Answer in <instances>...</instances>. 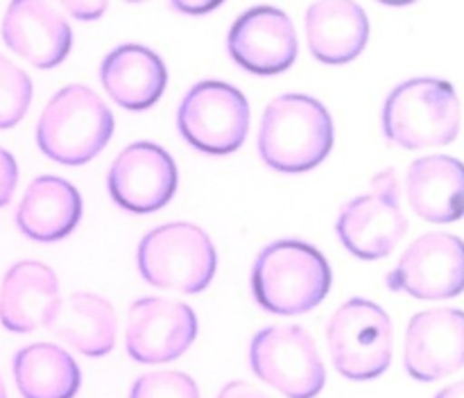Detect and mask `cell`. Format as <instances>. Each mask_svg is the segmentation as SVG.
I'll list each match as a JSON object with an SVG mask.
<instances>
[{
  "instance_id": "277c9868",
  "label": "cell",
  "mask_w": 464,
  "mask_h": 398,
  "mask_svg": "<svg viewBox=\"0 0 464 398\" xmlns=\"http://www.w3.org/2000/svg\"><path fill=\"white\" fill-rule=\"evenodd\" d=\"M113 134V113L93 89L68 84L50 98L36 125L41 152L62 166H84Z\"/></svg>"
},
{
  "instance_id": "d6986e66",
  "label": "cell",
  "mask_w": 464,
  "mask_h": 398,
  "mask_svg": "<svg viewBox=\"0 0 464 398\" xmlns=\"http://www.w3.org/2000/svg\"><path fill=\"white\" fill-rule=\"evenodd\" d=\"M82 217V197L71 181L54 175L36 176L16 211V226L36 242L66 238Z\"/></svg>"
},
{
  "instance_id": "52a82bcc",
  "label": "cell",
  "mask_w": 464,
  "mask_h": 398,
  "mask_svg": "<svg viewBox=\"0 0 464 398\" xmlns=\"http://www.w3.org/2000/svg\"><path fill=\"white\" fill-rule=\"evenodd\" d=\"M335 231L347 251L365 261L385 258L401 242L408 220L399 202V179L392 167L381 170L365 194L349 199L340 208Z\"/></svg>"
},
{
  "instance_id": "484cf974",
  "label": "cell",
  "mask_w": 464,
  "mask_h": 398,
  "mask_svg": "<svg viewBox=\"0 0 464 398\" xmlns=\"http://www.w3.org/2000/svg\"><path fill=\"white\" fill-rule=\"evenodd\" d=\"M62 7L66 9L72 18H80V21H95V18H100L107 12L109 5L104 3V0H100V3H89V0H63Z\"/></svg>"
},
{
  "instance_id": "e0dca14e",
  "label": "cell",
  "mask_w": 464,
  "mask_h": 398,
  "mask_svg": "<svg viewBox=\"0 0 464 398\" xmlns=\"http://www.w3.org/2000/svg\"><path fill=\"white\" fill-rule=\"evenodd\" d=\"M100 81L116 104L127 111H145L159 102L168 84L161 57L143 45L127 43L104 57Z\"/></svg>"
},
{
  "instance_id": "4fadbf2b",
  "label": "cell",
  "mask_w": 464,
  "mask_h": 398,
  "mask_svg": "<svg viewBox=\"0 0 464 398\" xmlns=\"http://www.w3.org/2000/svg\"><path fill=\"white\" fill-rule=\"evenodd\" d=\"M231 59L254 75H276L293 66L299 41L293 21L276 7H252L240 14L227 36Z\"/></svg>"
},
{
  "instance_id": "44dd1931",
  "label": "cell",
  "mask_w": 464,
  "mask_h": 398,
  "mask_svg": "<svg viewBox=\"0 0 464 398\" xmlns=\"http://www.w3.org/2000/svg\"><path fill=\"white\" fill-rule=\"evenodd\" d=\"M59 339L86 357H102L116 344L118 317L111 301L93 292H72L50 321Z\"/></svg>"
},
{
  "instance_id": "8992f818",
  "label": "cell",
  "mask_w": 464,
  "mask_h": 398,
  "mask_svg": "<svg viewBox=\"0 0 464 398\" xmlns=\"http://www.w3.org/2000/svg\"><path fill=\"white\" fill-rule=\"evenodd\" d=\"M331 360L349 380H374L392 362L394 330L388 312L367 298H349L326 326Z\"/></svg>"
},
{
  "instance_id": "603a6c76",
  "label": "cell",
  "mask_w": 464,
  "mask_h": 398,
  "mask_svg": "<svg viewBox=\"0 0 464 398\" xmlns=\"http://www.w3.org/2000/svg\"><path fill=\"white\" fill-rule=\"evenodd\" d=\"M30 75L16 63L0 54V129H9L23 120L32 102Z\"/></svg>"
},
{
  "instance_id": "2e32d148",
  "label": "cell",
  "mask_w": 464,
  "mask_h": 398,
  "mask_svg": "<svg viewBox=\"0 0 464 398\" xmlns=\"http://www.w3.org/2000/svg\"><path fill=\"white\" fill-rule=\"evenodd\" d=\"M62 306L59 279L39 261H21L7 270L0 288V324L12 333L48 328Z\"/></svg>"
},
{
  "instance_id": "ba28073f",
  "label": "cell",
  "mask_w": 464,
  "mask_h": 398,
  "mask_svg": "<svg viewBox=\"0 0 464 398\" xmlns=\"http://www.w3.org/2000/svg\"><path fill=\"white\" fill-rule=\"evenodd\" d=\"M249 365L263 383L288 398H315L326 383L315 339L302 326H270L254 335Z\"/></svg>"
},
{
  "instance_id": "7c38bea8",
  "label": "cell",
  "mask_w": 464,
  "mask_h": 398,
  "mask_svg": "<svg viewBox=\"0 0 464 398\" xmlns=\"http://www.w3.org/2000/svg\"><path fill=\"white\" fill-rule=\"evenodd\" d=\"M179 175L170 154L157 143H131L109 167V194L130 213H154L177 193Z\"/></svg>"
},
{
  "instance_id": "5b68a950",
  "label": "cell",
  "mask_w": 464,
  "mask_h": 398,
  "mask_svg": "<svg viewBox=\"0 0 464 398\" xmlns=\"http://www.w3.org/2000/svg\"><path fill=\"white\" fill-rule=\"evenodd\" d=\"M136 262L140 276L154 288L198 294L216 276L218 256L207 231L188 222H172L143 235Z\"/></svg>"
},
{
  "instance_id": "30bf717a",
  "label": "cell",
  "mask_w": 464,
  "mask_h": 398,
  "mask_svg": "<svg viewBox=\"0 0 464 398\" xmlns=\"http://www.w3.org/2000/svg\"><path fill=\"white\" fill-rule=\"evenodd\" d=\"M392 292L424 301L453 298L464 292V240L444 231L420 235L385 276Z\"/></svg>"
},
{
  "instance_id": "f546056e",
  "label": "cell",
  "mask_w": 464,
  "mask_h": 398,
  "mask_svg": "<svg viewBox=\"0 0 464 398\" xmlns=\"http://www.w3.org/2000/svg\"><path fill=\"white\" fill-rule=\"evenodd\" d=\"M0 398H7V389H5L3 378H0Z\"/></svg>"
},
{
  "instance_id": "8fae6325",
  "label": "cell",
  "mask_w": 464,
  "mask_h": 398,
  "mask_svg": "<svg viewBox=\"0 0 464 398\" xmlns=\"http://www.w3.org/2000/svg\"><path fill=\"white\" fill-rule=\"evenodd\" d=\"M198 337L193 308L161 297L139 298L127 312V353L143 365L177 360Z\"/></svg>"
},
{
  "instance_id": "3957f363",
  "label": "cell",
  "mask_w": 464,
  "mask_h": 398,
  "mask_svg": "<svg viewBox=\"0 0 464 398\" xmlns=\"http://www.w3.org/2000/svg\"><path fill=\"white\" fill-rule=\"evenodd\" d=\"M460 100L449 81L415 77L399 84L383 104V134L403 149L451 145L460 134Z\"/></svg>"
},
{
  "instance_id": "7a4b0ae2",
  "label": "cell",
  "mask_w": 464,
  "mask_h": 398,
  "mask_svg": "<svg viewBox=\"0 0 464 398\" xmlns=\"http://www.w3.org/2000/svg\"><path fill=\"white\" fill-rule=\"evenodd\" d=\"M329 288L326 258L299 240L267 244L254 261V298L263 310L275 315H304L324 301Z\"/></svg>"
},
{
  "instance_id": "ac0fdd59",
  "label": "cell",
  "mask_w": 464,
  "mask_h": 398,
  "mask_svg": "<svg viewBox=\"0 0 464 398\" xmlns=\"http://www.w3.org/2000/svg\"><path fill=\"white\" fill-rule=\"evenodd\" d=\"M408 202L426 222L449 224L464 217V163L447 154L412 161L408 167Z\"/></svg>"
},
{
  "instance_id": "7402d4cb",
  "label": "cell",
  "mask_w": 464,
  "mask_h": 398,
  "mask_svg": "<svg viewBox=\"0 0 464 398\" xmlns=\"http://www.w3.org/2000/svg\"><path fill=\"white\" fill-rule=\"evenodd\" d=\"M12 371L23 398H75L82 384L80 366L71 353L48 342L21 348Z\"/></svg>"
},
{
  "instance_id": "83f0119b",
  "label": "cell",
  "mask_w": 464,
  "mask_h": 398,
  "mask_svg": "<svg viewBox=\"0 0 464 398\" xmlns=\"http://www.w3.org/2000/svg\"><path fill=\"white\" fill-rule=\"evenodd\" d=\"M220 3H204V5H188V3H172V7L177 12H186V14H204V12H211L216 9Z\"/></svg>"
},
{
  "instance_id": "6da1fadb",
  "label": "cell",
  "mask_w": 464,
  "mask_h": 398,
  "mask_svg": "<svg viewBox=\"0 0 464 398\" xmlns=\"http://www.w3.org/2000/svg\"><path fill=\"white\" fill-rule=\"evenodd\" d=\"M334 147V120L320 100L285 93L266 107L258 129V152L279 172H306Z\"/></svg>"
},
{
  "instance_id": "5bb4252c",
  "label": "cell",
  "mask_w": 464,
  "mask_h": 398,
  "mask_svg": "<svg viewBox=\"0 0 464 398\" xmlns=\"http://www.w3.org/2000/svg\"><path fill=\"white\" fill-rule=\"evenodd\" d=\"M406 371L420 383H435L464 366V310L435 308L411 319L403 346Z\"/></svg>"
},
{
  "instance_id": "4316f807",
  "label": "cell",
  "mask_w": 464,
  "mask_h": 398,
  "mask_svg": "<svg viewBox=\"0 0 464 398\" xmlns=\"http://www.w3.org/2000/svg\"><path fill=\"white\" fill-rule=\"evenodd\" d=\"M218 398H272L266 392L256 389L254 384L243 383V380H234V383L225 384Z\"/></svg>"
},
{
  "instance_id": "d4e9b609",
  "label": "cell",
  "mask_w": 464,
  "mask_h": 398,
  "mask_svg": "<svg viewBox=\"0 0 464 398\" xmlns=\"http://www.w3.org/2000/svg\"><path fill=\"white\" fill-rule=\"evenodd\" d=\"M18 181V166L16 158L7 152L5 147H0V208L7 206L14 197V190H16Z\"/></svg>"
},
{
  "instance_id": "f1b7e54d",
  "label": "cell",
  "mask_w": 464,
  "mask_h": 398,
  "mask_svg": "<svg viewBox=\"0 0 464 398\" xmlns=\"http://www.w3.org/2000/svg\"><path fill=\"white\" fill-rule=\"evenodd\" d=\"M435 398H464V378L444 387L442 392L435 393Z\"/></svg>"
},
{
  "instance_id": "9a60e30c",
  "label": "cell",
  "mask_w": 464,
  "mask_h": 398,
  "mask_svg": "<svg viewBox=\"0 0 464 398\" xmlns=\"http://www.w3.org/2000/svg\"><path fill=\"white\" fill-rule=\"evenodd\" d=\"M3 41L36 68H54L72 48V30L63 14L44 0H14L3 18Z\"/></svg>"
},
{
  "instance_id": "cb8c5ba5",
  "label": "cell",
  "mask_w": 464,
  "mask_h": 398,
  "mask_svg": "<svg viewBox=\"0 0 464 398\" xmlns=\"http://www.w3.org/2000/svg\"><path fill=\"white\" fill-rule=\"evenodd\" d=\"M130 398H199V389L181 371H152L136 380Z\"/></svg>"
},
{
  "instance_id": "9c48e42d",
  "label": "cell",
  "mask_w": 464,
  "mask_h": 398,
  "mask_svg": "<svg viewBox=\"0 0 464 398\" xmlns=\"http://www.w3.org/2000/svg\"><path fill=\"white\" fill-rule=\"evenodd\" d=\"M177 127L195 149L207 154L236 152L247 138L249 102L227 81H199L181 100Z\"/></svg>"
},
{
  "instance_id": "ffe728a7",
  "label": "cell",
  "mask_w": 464,
  "mask_h": 398,
  "mask_svg": "<svg viewBox=\"0 0 464 398\" xmlns=\"http://www.w3.org/2000/svg\"><path fill=\"white\" fill-rule=\"evenodd\" d=\"M306 39L317 62H353L370 39L365 9L349 0L313 3L306 12Z\"/></svg>"
}]
</instances>
